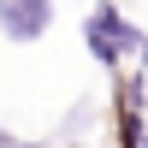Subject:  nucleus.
Wrapping results in <instances>:
<instances>
[{
    "instance_id": "obj_3",
    "label": "nucleus",
    "mask_w": 148,
    "mask_h": 148,
    "mask_svg": "<svg viewBox=\"0 0 148 148\" xmlns=\"http://www.w3.org/2000/svg\"><path fill=\"white\" fill-rule=\"evenodd\" d=\"M0 148H36V142H24V136H12V130H0Z\"/></svg>"
},
{
    "instance_id": "obj_1",
    "label": "nucleus",
    "mask_w": 148,
    "mask_h": 148,
    "mask_svg": "<svg viewBox=\"0 0 148 148\" xmlns=\"http://www.w3.org/2000/svg\"><path fill=\"white\" fill-rule=\"evenodd\" d=\"M83 42H89V53L101 59L107 71H119V65H125V53L148 65V36L136 30V24H125V12H119V6H107V0L89 12V18H83Z\"/></svg>"
},
{
    "instance_id": "obj_4",
    "label": "nucleus",
    "mask_w": 148,
    "mask_h": 148,
    "mask_svg": "<svg viewBox=\"0 0 148 148\" xmlns=\"http://www.w3.org/2000/svg\"><path fill=\"white\" fill-rule=\"evenodd\" d=\"M107 6H119V0H107Z\"/></svg>"
},
{
    "instance_id": "obj_2",
    "label": "nucleus",
    "mask_w": 148,
    "mask_h": 148,
    "mask_svg": "<svg viewBox=\"0 0 148 148\" xmlns=\"http://www.w3.org/2000/svg\"><path fill=\"white\" fill-rule=\"evenodd\" d=\"M53 30V0H0V36L6 42H42Z\"/></svg>"
}]
</instances>
